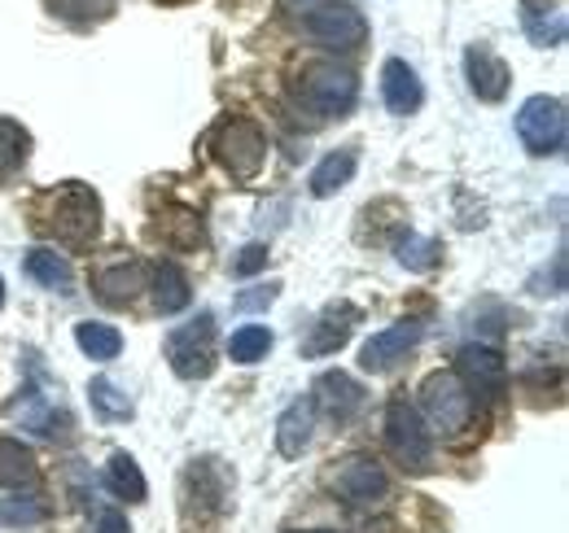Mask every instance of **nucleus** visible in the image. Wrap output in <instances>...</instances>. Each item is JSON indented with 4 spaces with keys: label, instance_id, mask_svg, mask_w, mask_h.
I'll return each instance as SVG.
<instances>
[{
    "label": "nucleus",
    "instance_id": "f257e3e1",
    "mask_svg": "<svg viewBox=\"0 0 569 533\" xmlns=\"http://www.w3.org/2000/svg\"><path fill=\"white\" fill-rule=\"evenodd\" d=\"M36 228L58 237L62 245H88L97 237V228H101V201L83 184H67V189H58V193H49L40 201Z\"/></svg>",
    "mask_w": 569,
    "mask_h": 533
},
{
    "label": "nucleus",
    "instance_id": "f03ea898",
    "mask_svg": "<svg viewBox=\"0 0 569 533\" xmlns=\"http://www.w3.org/2000/svg\"><path fill=\"white\" fill-rule=\"evenodd\" d=\"M298 101L316 119H342V114L356 110L359 79L347 67H338V62L302 67V74H298Z\"/></svg>",
    "mask_w": 569,
    "mask_h": 533
},
{
    "label": "nucleus",
    "instance_id": "7ed1b4c3",
    "mask_svg": "<svg viewBox=\"0 0 569 533\" xmlns=\"http://www.w3.org/2000/svg\"><path fill=\"white\" fill-rule=\"evenodd\" d=\"M211 153L232 180H254L263 171V162H268V135L250 119H228L214 132Z\"/></svg>",
    "mask_w": 569,
    "mask_h": 533
},
{
    "label": "nucleus",
    "instance_id": "20e7f679",
    "mask_svg": "<svg viewBox=\"0 0 569 533\" xmlns=\"http://www.w3.org/2000/svg\"><path fill=\"white\" fill-rule=\"evenodd\" d=\"M302 31L320 44V49H338L351 53L368 40V18L347 0H320L316 9L302 13Z\"/></svg>",
    "mask_w": 569,
    "mask_h": 533
},
{
    "label": "nucleus",
    "instance_id": "39448f33",
    "mask_svg": "<svg viewBox=\"0 0 569 533\" xmlns=\"http://www.w3.org/2000/svg\"><path fill=\"white\" fill-rule=\"evenodd\" d=\"M386 442H390V455L412 472L429 467L433 460V433L426 429V415L408 399H390L386 406Z\"/></svg>",
    "mask_w": 569,
    "mask_h": 533
},
{
    "label": "nucleus",
    "instance_id": "423d86ee",
    "mask_svg": "<svg viewBox=\"0 0 569 533\" xmlns=\"http://www.w3.org/2000/svg\"><path fill=\"white\" fill-rule=\"evenodd\" d=\"M517 135H521V144L535 158L561 153L569 135L566 101L561 97H530V101H521V110H517Z\"/></svg>",
    "mask_w": 569,
    "mask_h": 533
},
{
    "label": "nucleus",
    "instance_id": "0eeeda50",
    "mask_svg": "<svg viewBox=\"0 0 569 533\" xmlns=\"http://www.w3.org/2000/svg\"><path fill=\"white\" fill-rule=\"evenodd\" d=\"M167 363L180 381H207L214 372V315H198L167 336Z\"/></svg>",
    "mask_w": 569,
    "mask_h": 533
},
{
    "label": "nucleus",
    "instance_id": "6e6552de",
    "mask_svg": "<svg viewBox=\"0 0 569 533\" xmlns=\"http://www.w3.org/2000/svg\"><path fill=\"white\" fill-rule=\"evenodd\" d=\"M329 490L333 499H342L347 507H377L390 494V476L372 455H347L342 464L329 472Z\"/></svg>",
    "mask_w": 569,
    "mask_h": 533
},
{
    "label": "nucleus",
    "instance_id": "1a4fd4ad",
    "mask_svg": "<svg viewBox=\"0 0 569 533\" xmlns=\"http://www.w3.org/2000/svg\"><path fill=\"white\" fill-rule=\"evenodd\" d=\"M421 406H426L433 429L456 433V429H469L478 402L469 399V390L460 385L456 372H433V376H426V385H421Z\"/></svg>",
    "mask_w": 569,
    "mask_h": 533
},
{
    "label": "nucleus",
    "instance_id": "9d476101",
    "mask_svg": "<svg viewBox=\"0 0 569 533\" xmlns=\"http://www.w3.org/2000/svg\"><path fill=\"white\" fill-rule=\"evenodd\" d=\"M456 376H460V385L469 390L473 402H496L508 394V363L491 345H465L456 354Z\"/></svg>",
    "mask_w": 569,
    "mask_h": 533
},
{
    "label": "nucleus",
    "instance_id": "9b49d317",
    "mask_svg": "<svg viewBox=\"0 0 569 533\" xmlns=\"http://www.w3.org/2000/svg\"><path fill=\"white\" fill-rule=\"evenodd\" d=\"M421 336H426V324H421V320H399V324H390V329H381V333H372L363 341L359 368H363V372H390L399 359H408V350H412Z\"/></svg>",
    "mask_w": 569,
    "mask_h": 533
},
{
    "label": "nucleus",
    "instance_id": "f8f14e48",
    "mask_svg": "<svg viewBox=\"0 0 569 533\" xmlns=\"http://www.w3.org/2000/svg\"><path fill=\"white\" fill-rule=\"evenodd\" d=\"M465 74H469V88H473V97L478 101H503L508 97V88H512V70L503 58H496L491 49H482V44H473L469 53H465Z\"/></svg>",
    "mask_w": 569,
    "mask_h": 533
},
{
    "label": "nucleus",
    "instance_id": "ddd939ff",
    "mask_svg": "<svg viewBox=\"0 0 569 533\" xmlns=\"http://www.w3.org/2000/svg\"><path fill=\"white\" fill-rule=\"evenodd\" d=\"M381 97H386V110H390V114H399V119L417 114L421 101H426L421 74L408 67L403 58H390V62L381 67Z\"/></svg>",
    "mask_w": 569,
    "mask_h": 533
},
{
    "label": "nucleus",
    "instance_id": "4468645a",
    "mask_svg": "<svg viewBox=\"0 0 569 533\" xmlns=\"http://www.w3.org/2000/svg\"><path fill=\"white\" fill-rule=\"evenodd\" d=\"M356 324H359V311L356 306H329L316 324H311V336L302 341V354L307 359H325V354H338L347 341H351V333H356Z\"/></svg>",
    "mask_w": 569,
    "mask_h": 533
},
{
    "label": "nucleus",
    "instance_id": "2eb2a0df",
    "mask_svg": "<svg viewBox=\"0 0 569 533\" xmlns=\"http://www.w3.org/2000/svg\"><path fill=\"white\" fill-rule=\"evenodd\" d=\"M311 429H316V402H289L281 411V420H277V451H281L284 460H298L311 446Z\"/></svg>",
    "mask_w": 569,
    "mask_h": 533
},
{
    "label": "nucleus",
    "instance_id": "dca6fc26",
    "mask_svg": "<svg viewBox=\"0 0 569 533\" xmlns=\"http://www.w3.org/2000/svg\"><path fill=\"white\" fill-rule=\"evenodd\" d=\"M311 402H316V411H329L338 424H347L359 411V402H363V390H359L347 372H325L316 381V399Z\"/></svg>",
    "mask_w": 569,
    "mask_h": 533
},
{
    "label": "nucleus",
    "instance_id": "f3484780",
    "mask_svg": "<svg viewBox=\"0 0 569 533\" xmlns=\"http://www.w3.org/2000/svg\"><path fill=\"white\" fill-rule=\"evenodd\" d=\"M521 27H526L530 44L557 49L566 40V9L548 4V0H521Z\"/></svg>",
    "mask_w": 569,
    "mask_h": 533
},
{
    "label": "nucleus",
    "instance_id": "a211bd4d",
    "mask_svg": "<svg viewBox=\"0 0 569 533\" xmlns=\"http://www.w3.org/2000/svg\"><path fill=\"white\" fill-rule=\"evenodd\" d=\"M92 289H97L101 302H110V306H128V302L144 289V266L141 263L101 266V271L92 275Z\"/></svg>",
    "mask_w": 569,
    "mask_h": 533
},
{
    "label": "nucleus",
    "instance_id": "6ab92c4d",
    "mask_svg": "<svg viewBox=\"0 0 569 533\" xmlns=\"http://www.w3.org/2000/svg\"><path fill=\"white\" fill-rule=\"evenodd\" d=\"M356 167H359L356 149H338V153L320 158V167L311 171V193H316V198H333V193H342V189L356 180Z\"/></svg>",
    "mask_w": 569,
    "mask_h": 533
},
{
    "label": "nucleus",
    "instance_id": "aec40b11",
    "mask_svg": "<svg viewBox=\"0 0 569 533\" xmlns=\"http://www.w3.org/2000/svg\"><path fill=\"white\" fill-rule=\"evenodd\" d=\"M36 472H40V464H36L31 446H22L18 438H0V490L31 485Z\"/></svg>",
    "mask_w": 569,
    "mask_h": 533
},
{
    "label": "nucleus",
    "instance_id": "412c9836",
    "mask_svg": "<svg viewBox=\"0 0 569 533\" xmlns=\"http://www.w3.org/2000/svg\"><path fill=\"white\" fill-rule=\"evenodd\" d=\"M189 298H193V289H189V275H184L180 266L162 263L158 271H153V302H158V311H162V315L184 311V306H189Z\"/></svg>",
    "mask_w": 569,
    "mask_h": 533
},
{
    "label": "nucleus",
    "instance_id": "4be33fe9",
    "mask_svg": "<svg viewBox=\"0 0 569 533\" xmlns=\"http://www.w3.org/2000/svg\"><path fill=\"white\" fill-rule=\"evenodd\" d=\"M27 275H31L36 284L53 289V293H71V284H74L71 263H67L58 250H31V254H27Z\"/></svg>",
    "mask_w": 569,
    "mask_h": 533
},
{
    "label": "nucleus",
    "instance_id": "5701e85b",
    "mask_svg": "<svg viewBox=\"0 0 569 533\" xmlns=\"http://www.w3.org/2000/svg\"><path fill=\"white\" fill-rule=\"evenodd\" d=\"M106 485H110L119 499H128V503H144V494H149V481H144V472L137 467V460H132L128 451H114V455H110Z\"/></svg>",
    "mask_w": 569,
    "mask_h": 533
},
{
    "label": "nucleus",
    "instance_id": "b1692460",
    "mask_svg": "<svg viewBox=\"0 0 569 533\" xmlns=\"http://www.w3.org/2000/svg\"><path fill=\"white\" fill-rule=\"evenodd\" d=\"M74 345H79L88 359L106 363V359H119V350H123V333H119L114 324L83 320V324H74Z\"/></svg>",
    "mask_w": 569,
    "mask_h": 533
},
{
    "label": "nucleus",
    "instance_id": "393cba45",
    "mask_svg": "<svg viewBox=\"0 0 569 533\" xmlns=\"http://www.w3.org/2000/svg\"><path fill=\"white\" fill-rule=\"evenodd\" d=\"M49 507L36 494H0V525L4 530H36L44 525Z\"/></svg>",
    "mask_w": 569,
    "mask_h": 533
},
{
    "label": "nucleus",
    "instance_id": "a878e982",
    "mask_svg": "<svg viewBox=\"0 0 569 533\" xmlns=\"http://www.w3.org/2000/svg\"><path fill=\"white\" fill-rule=\"evenodd\" d=\"M268 354H272V333L263 324H246V329L228 336V359L232 363H259Z\"/></svg>",
    "mask_w": 569,
    "mask_h": 533
},
{
    "label": "nucleus",
    "instance_id": "bb28decb",
    "mask_svg": "<svg viewBox=\"0 0 569 533\" xmlns=\"http://www.w3.org/2000/svg\"><path fill=\"white\" fill-rule=\"evenodd\" d=\"M88 399H92V411L106 415V420H128V415H132V399H128L110 376H97V381L88 385Z\"/></svg>",
    "mask_w": 569,
    "mask_h": 533
},
{
    "label": "nucleus",
    "instance_id": "cd10ccee",
    "mask_svg": "<svg viewBox=\"0 0 569 533\" xmlns=\"http://www.w3.org/2000/svg\"><path fill=\"white\" fill-rule=\"evenodd\" d=\"M171 245H180V250H198L207 237H202V219L193 214V210H176L171 219H162V228H158Z\"/></svg>",
    "mask_w": 569,
    "mask_h": 533
},
{
    "label": "nucleus",
    "instance_id": "c85d7f7f",
    "mask_svg": "<svg viewBox=\"0 0 569 533\" xmlns=\"http://www.w3.org/2000/svg\"><path fill=\"white\" fill-rule=\"evenodd\" d=\"M27 149H31V135L22 132L13 119H0V171H13V167H22Z\"/></svg>",
    "mask_w": 569,
    "mask_h": 533
},
{
    "label": "nucleus",
    "instance_id": "c756f323",
    "mask_svg": "<svg viewBox=\"0 0 569 533\" xmlns=\"http://www.w3.org/2000/svg\"><path fill=\"white\" fill-rule=\"evenodd\" d=\"M438 254H442V245L429 241V237H417V232H408L399 241V263L412 266V271H429V266L438 263Z\"/></svg>",
    "mask_w": 569,
    "mask_h": 533
},
{
    "label": "nucleus",
    "instance_id": "7c9ffc66",
    "mask_svg": "<svg viewBox=\"0 0 569 533\" xmlns=\"http://www.w3.org/2000/svg\"><path fill=\"white\" fill-rule=\"evenodd\" d=\"M277 293H281V284H254V289H246V293H237V311H268L272 302H277Z\"/></svg>",
    "mask_w": 569,
    "mask_h": 533
},
{
    "label": "nucleus",
    "instance_id": "2f4dec72",
    "mask_svg": "<svg viewBox=\"0 0 569 533\" xmlns=\"http://www.w3.org/2000/svg\"><path fill=\"white\" fill-rule=\"evenodd\" d=\"M268 266V245H246L241 254H237V263H232V275H254V271H263Z\"/></svg>",
    "mask_w": 569,
    "mask_h": 533
},
{
    "label": "nucleus",
    "instance_id": "473e14b6",
    "mask_svg": "<svg viewBox=\"0 0 569 533\" xmlns=\"http://www.w3.org/2000/svg\"><path fill=\"white\" fill-rule=\"evenodd\" d=\"M92 533H132V530H128V516H123V512L101 507V512H97V521H92Z\"/></svg>",
    "mask_w": 569,
    "mask_h": 533
},
{
    "label": "nucleus",
    "instance_id": "72a5a7b5",
    "mask_svg": "<svg viewBox=\"0 0 569 533\" xmlns=\"http://www.w3.org/2000/svg\"><path fill=\"white\" fill-rule=\"evenodd\" d=\"M92 4H97V0H53L58 13H88Z\"/></svg>",
    "mask_w": 569,
    "mask_h": 533
},
{
    "label": "nucleus",
    "instance_id": "f704fd0d",
    "mask_svg": "<svg viewBox=\"0 0 569 533\" xmlns=\"http://www.w3.org/2000/svg\"><path fill=\"white\" fill-rule=\"evenodd\" d=\"M281 4H289V9H316L320 0H281Z\"/></svg>",
    "mask_w": 569,
    "mask_h": 533
},
{
    "label": "nucleus",
    "instance_id": "c9c22d12",
    "mask_svg": "<svg viewBox=\"0 0 569 533\" xmlns=\"http://www.w3.org/2000/svg\"><path fill=\"white\" fill-rule=\"evenodd\" d=\"M0 306H4V280H0Z\"/></svg>",
    "mask_w": 569,
    "mask_h": 533
}]
</instances>
